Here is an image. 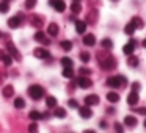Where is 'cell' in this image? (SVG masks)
Returning <instances> with one entry per match:
<instances>
[{"instance_id":"obj_1","label":"cell","mask_w":146,"mask_h":133,"mask_svg":"<svg viewBox=\"0 0 146 133\" xmlns=\"http://www.w3.org/2000/svg\"><path fill=\"white\" fill-rule=\"evenodd\" d=\"M124 83H127V78L124 75H115V77H108L107 78V85L111 88H119Z\"/></svg>"},{"instance_id":"obj_2","label":"cell","mask_w":146,"mask_h":133,"mask_svg":"<svg viewBox=\"0 0 146 133\" xmlns=\"http://www.w3.org/2000/svg\"><path fill=\"white\" fill-rule=\"evenodd\" d=\"M29 95L33 99V100H39V99L44 97V89L38 85H32L29 88Z\"/></svg>"},{"instance_id":"obj_3","label":"cell","mask_w":146,"mask_h":133,"mask_svg":"<svg viewBox=\"0 0 146 133\" xmlns=\"http://www.w3.org/2000/svg\"><path fill=\"white\" fill-rule=\"evenodd\" d=\"M99 64H101V67L102 69H113L115 66H116V60H115V57H104V58H101L99 57Z\"/></svg>"},{"instance_id":"obj_4","label":"cell","mask_w":146,"mask_h":133,"mask_svg":"<svg viewBox=\"0 0 146 133\" xmlns=\"http://www.w3.org/2000/svg\"><path fill=\"white\" fill-rule=\"evenodd\" d=\"M49 3H50L52 7L55 8V11H58V13H63V11L66 10V5H64L63 0H49Z\"/></svg>"},{"instance_id":"obj_5","label":"cell","mask_w":146,"mask_h":133,"mask_svg":"<svg viewBox=\"0 0 146 133\" xmlns=\"http://www.w3.org/2000/svg\"><path fill=\"white\" fill-rule=\"evenodd\" d=\"M79 114L83 117V119H90V117L93 116V110L88 107V105H85V107H79Z\"/></svg>"},{"instance_id":"obj_6","label":"cell","mask_w":146,"mask_h":133,"mask_svg":"<svg viewBox=\"0 0 146 133\" xmlns=\"http://www.w3.org/2000/svg\"><path fill=\"white\" fill-rule=\"evenodd\" d=\"M0 61H2L5 66H11V63H13V57H11L10 53H7L5 50H0Z\"/></svg>"},{"instance_id":"obj_7","label":"cell","mask_w":146,"mask_h":133,"mask_svg":"<svg viewBox=\"0 0 146 133\" xmlns=\"http://www.w3.org/2000/svg\"><path fill=\"white\" fill-rule=\"evenodd\" d=\"M33 55L36 58H41V60H46V58H50V53H49L46 49H35L33 50Z\"/></svg>"},{"instance_id":"obj_8","label":"cell","mask_w":146,"mask_h":133,"mask_svg":"<svg viewBox=\"0 0 146 133\" xmlns=\"http://www.w3.org/2000/svg\"><path fill=\"white\" fill-rule=\"evenodd\" d=\"M77 83H79V86L82 89H86V88H91L93 86V82L88 78V77H80V78L77 80Z\"/></svg>"},{"instance_id":"obj_9","label":"cell","mask_w":146,"mask_h":133,"mask_svg":"<svg viewBox=\"0 0 146 133\" xmlns=\"http://www.w3.org/2000/svg\"><path fill=\"white\" fill-rule=\"evenodd\" d=\"M7 49H8V52H10V55L11 57H14V60H17V61H21L22 58H21V53L17 52V49L14 47V44H7Z\"/></svg>"},{"instance_id":"obj_10","label":"cell","mask_w":146,"mask_h":133,"mask_svg":"<svg viewBox=\"0 0 146 133\" xmlns=\"http://www.w3.org/2000/svg\"><path fill=\"white\" fill-rule=\"evenodd\" d=\"M98 103H99V95L90 94L85 97V105H88V107H93V105H98Z\"/></svg>"},{"instance_id":"obj_11","label":"cell","mask_w":146,"mask_h":133,"mask_svg":"<svg viewBox=\"0 0 146 133\" xmlns=\"http://www.w3.org/2000/svg\"><path fill=\"white\" fill-rule=\"evenodd\" d=\"M138 99H140L138 92H137V91H132V92L129 94V97H127V103H129L130 107H133V105L138 103Z\"/></svg>"},{"instance_id":"obj_12","label":"cell","mask_w":146,"mask_h":133,"mask_svg":"<svg viewBox=\"0 0 146 133\" xmlns=\"http://www.w3.org/2000/svg\"><path fill=\"white\" fill-rule=\"evenodd\" d=\"M83 44L88 45V47H93V45L96 44V38L94 35H91V33H88V35L83 36Z\"/></svg>"},{"instance_id":"obj_13","label":"cell","mask_w":146,"mask_h":133,"mask_svg":"<svg viewBox=\"0 0 146 133\" xmlns=\"http://www.w3.org/2000/svg\"><path fill=\"white\" fill-rule=\"evenodd\" d=\"M33 38H35V41H38V42H42V44H44V45L50 42V41H49L47 38H46V35H44V33H42V32H36Z\"/></svg>"},{"instance_id":"obj_14","label":"cell","mask_w":146,"mask_h":133,"mask_svg":"<svg viewBox=\"0 0 146 133\" xmlns=\"http://www.w3.org/2000/svg\"><path fill=\"white\" fill-rule=\"evenodd\" d=\"M133 50H135V41L127 42V44L123 47V52H124L126 55H132V53H133Z\"/></svg>"},{"instance_id":"obj_15","label":"cell","mask_w":146,"mask_h":133,"mask_svg":"<svg viewBox=\"0 0 146 133\" xmlns=\"http://www.w3.org/2000/svg\"><path fill=\"white\" fill-rule=\"evenodd\" d=\"M98 10H91L88 11V14H86V20H88L90 24H96V20H98Z\"/></svg>"},{"instance_id":"obj_16","label":"cell","mask_w":146,"mask_h":133,"mask_svg":"<svg viewBox=\"0 0 146 133\" xmlns=\"http://www.w3.org/2000/svg\"><path fill=\"white\" fill-rule=\"evenodd\" d=\"M58 32H60V28H58V25L55 22H52V24H49V25H47V33L50 36H57Z\"/></svg>"},{"instance_id":"obj_17","label":"cell","mask_w":146,"mask_h":133,"mask_svg":"<svg viewBox=\"0 0 146 133\" xmlns=\"http://www.w3.org/2000/svg\"><path fill=\"white\" fill-rule=\"evenodd\" d=\"M124 125L130 127V128L135 127L137 125V117L135 116H126V117H124Z\"/></svg>"},{"instance_id":"obj_18","label":"cell","mask_w":146,"mask_h":133,"mask_svg":"<svg viewBox=\"0 0 146 133\" xmlns=\"http://www.w3.org/2000/svg\"><path fill=\"white\" fill-rule=\"evenodd\" d=\"M76 30L79 35H83L86 30V22H83V20H76Z\"/></svg>"},{"instance_id":"obj_19","label":"cell","mask_w":146,"mask_h":133,"mask_svg":"<svg viewBox=\"0 0 146 133\" xmlns=\"http://www.w3.org/2000/svg\"><path fill=\"white\" fill-rule=\"evenodd\" d=\"M3 97L5 99H10V97H13V94H14V88H13V85H7L3 88Z\"/></svg>"},{"instance_id":"obj_20","label":"cell","mask_w":146,"mask_h":133,"mask_svg":"<svg viewBox=\"0 0 146 133\" xmlns=\"http://www.w3.org/2000/svg\"><path fill=\"white\" fill-rule=\"evenodd\" d=\"M21 25V17H10V19H8V27H10V28H17V27Z\"/></svg>"},{"instance_id":"obj_21","label":"cell","mask_w":146,"mask_h":133,"mask_svg":"<svg viewBox=\"0 0 146 133\" xmlns=\"http://www.w3.org/2000/svg\"><path fill=\"white\" fill-rule=\"evenodd\" d=\"M107 100L108 102H111V103H116L118 100H119V94H118V92H108L107 94Z\"/></svg>"},{"instance_id":"obj_22","label":"cell","mask_w":146,"mask_h":133,"mask_svg":"<svg viewBox=\"0 0 146 133\" xmlns=\"http://www.w3.org/2000/svg\"><path fill=\"white\" fill-rule=\"evenodd\" d=\"M14 107H16L17 110H22V108H25V100H24L22 97H16V99H14Z\"/></svg>"},{"instance_id":"obj_23","label":"cell","mask_w":146,"mask_h":133,"mask_svg":"<svg viewBox=\"0 0 146 133\" xmlns=\"http://www.w3.org/2000/svg\"><path fill=\"white\" fill-rule=\"evenodd\" d=\"M46 105H47L49 108H55L57 107V99H55L54 95H47V99H46Z\"/></svg>"},{"instance_id":"obj_24","label":"cell","mask_w":146,"mask_h":133,"mask_svg":"<svg viewBox=\"0 0 146 133\" xmlns=\"http://www.w3.org/2000/svg\"><path fill=\"white\" fill-rule=\"evenodd\" d=\"M130 22L133 24L135 30H137V28H143V27H145V24H143V20L140 19V17H132V20H130Z\"/></svg>"},{"instance_id":"obj_25","label":"cell","mask_w":146,"mask_h":133,"mask_svg":"<svg viewBox=\"0 0 146 133\" xmlns=\"http://www.w3.org/2000/svg\"><path fill=\"white\" fill-rule=\"evenodd\" d=\"M63 77L64 78H72L74 77V70H72V67H63Z\"/></svg>"},{"instance_id":"obj_26","label":"cell","mask_w":146,"mask_h":133,"mask_svg":"<svg viewBox=\"0 0 146 133\" xmlns=\"http://www.w3.org/2000/svg\"><path fill=\"white\" fill-rule=\"evenodd\" d=\"M133 32H135V27H133V24H132V22H129L126 27H124V33H126V35L132 36V35H133Z\"/></svg>"},{"instance_id":"obj_27","label":"cell","mask_w":146,"mask_h":133,"mask_svg":"<svg viewBox=\"0 0 146 133\" xmlns=\"http://www.w3.org/2000/svg\"><path fill=\"white\" fill-rule=\"evenodd\" d=\"M71 11H72L74 14H79L80 11H82V7H80V2H72V5H71Z\"/></svg>"},{"instance_id":"obj_28","label":"cell","mask_w":146,"mask_h":133,"mask_svg":"<svg viewBox=\"0 0 146 133\" xmlns=\"http://www.w3.org/2000/svg\"><path fill=\"white\" fill-rule=\"evenodd\" d=\"M30 119L32 120H39V119H42V114L39 113V111H36V110H33V111H30Z\"/></svg>"},{"instance_id":"obj_29","label":"cell","mask_w":146,"mask_h":133,"mask_svg":"<svg viewBox=\"0 0 146 133\" xmlns=\"http://www.w3.org/2000/svg\"><path fill=\"white\" fill-rule=\"evenodd\" d=\"M101 45L104 49H111V47H113V41L108 39V38H105V39H102V41H101Z\"/></svg>"},{"instance_id":"obj_30","label":"cell","mask_w":146,"mask_h":133,"mask_svg":"<svg viewBox=\"0 0 146 133\" xmlns=\"http://www.w3.org/2000/svg\"><path fill=\"white\" fill-rule=\"evenodd\" d=\"M10 11V5H8V2H0V13L2 14H5V13H8Z\"/></svg>"},{"instance_id":"obj_31","label":"cell","mask_w":146,"mask_h":133,"mask_svg":"<svg viewBox=\"0 0 146 133\" xmlns=\"http://www.w3.org/2000/svg\"><path fill=\"white\" fill-rule=\"evenodd\" d=\"M72 60L71 58H68V57H64V58H61V66L63 67H72Z\"/></svg>"},{"instance_id":"obj_32","label":"cell","mask_w":146,"mask_h":133,"mask_svg":"<svg viewBox=\"0 0 146 133\" xmlns=\"http://www.w3.org/2000/svg\"><path fill=\"white\" fill-rule=\"evenodd\" d=\"M61 49H63V50H66V52H69L71 49H72V42L71 41H61Z\"/></svg>"},{"instance_id":"obj_33","label":"cell","mask_w":146,"mask_h":133,"mask_svg":"<svg viewBox=\"0 0 146 133\" xmlns=\"http://www.w3.org/2000/svg\"><path fill=\"white\" fill-rule=\"evenodd\" d=\"M55 116L60 117V119L66 117V110H63V108H55Z\"/></svg>"},{"instance_id":"obj_34","label":"cell","mask_w":146,"mask_h":133,"mask_svg":"<svg viewBox=\"0 0 146 133\" xmlns=\"http://www.w3.org/2000/svg\"><path fill=\"white\" fill-rule=\"evenodd\" d=\"M127 63H129L130 67H137V66H138V58L133 57V55H130V58H129V61H127Z\"/></svg>"},{"instance_id":"obj_35","label":"cell","mask_w":146,"mask_h":133,"mask_svg":"<svg viewBox=\"0 0 146 133\" xmlns=\"http://www.w3.org/2000/svg\"><path fill=\"white\" fill-rule=\"evenodd\" d=\"M32 25H35V27H41L42 25V20H41V17H38V16H33L32 17Z\"/></svg>"},{"instance_id":"obj_36","label":"cell","mask_w":146,"mask_h":133,"mask_svg":"<svg viewBox=\"0 0 146 133\" xmlns=\"http://www.w3.org/2000/svg\"><path fill=\"white\" fill-rule=\"evenodd\" d=\"M80 60H82V63H88V61L91 60V55H90L88 52H82V53H80Z\"/></svg>"},{"instance_id":"obj_37","label":"cell","mask_w":146,"mask_h":133,"mask_svg":"<svg viewBox=\"0 0 146 133\" xmlns=\"http://www.w3.org/2000/svg\"><path fill=\"white\" fill-rule=\"evenodd\" d=\"M38 132H39V128H38V124L36 122H33L29 125V133H38Z\"/></svg>"},{"instance_id":"obj_38","label":"cell","mask_w":146,"mask_h":133,"mask_svg":"<svg viewBox=\"0 0 146 133\" xmlns=\"http://www.w3.org/2000/svg\"><path fill=\"white\" fill-rule=\"evenodd\" d=\"M36 2H38V0H25V8H27V10H32V8H35Z\"/></svg>"},{"instance_id":"obj_39","label":"cell","mask_w":146,"mask_h":133,"mask_svg":"<svg viewBox=\"0 0 146 133\" xmlns=\"http://www.w3.org/2000/svg\"><path fill=\"white\" fill-rule=\"evenodd\" d=\"M133 111H137L138 114H143L146 116V107H140V108H133Z\"/></svg>"},{"instance_id":"obj_40","label":"cell","mask_w":146,"mask_h":133,"mask_svg":"<svg viewBox=\"0 0 146 133\" xmlns=\"http://www.w3.org/2000/svg\"><path fill=\"white\" fill-rule=\"evenodd\" d=\"M68 105H69V107H72V108H79V102L74 100V99H71V100L68 102Z\"/></svg>"},{"instance_id":"obj_41","label":"cell","mask_w":146,"mask_h":133,"mask_svg":"<svg viewBox=\"0 0 146 133\" xmlns=\"http://www.w3.org/2000/svg\"><path fill=\"white\" fill-rule=\"evenodd\" d=\"M140 88H141V85H140L138 82L132 83V91H137V92H138V91H140Z\"/></svg>"},{"instance_id":"obj_42","label":"cell","mask_w":146,"mask_h":133,"mask_svg":"<svg viewBox=\"0 0 146 133\" xmlns=\"http://www.w3.org/2000/svg\"><path fill=\"white\" fill-rule=\"evenodd\" d=\"M80 74H83V75H86V74H88V75H90V74H91V70L86 69V67H80Z\"/></svg>"},{"instance_id":"obj_43","label":"cell","mask_w":146,"mask_h":133,"mask_svg":"<svg viewBox=\"0 0 146 133\" xmlns=\"http://www.w3.org/2000/svg\"><path fill=\"white\" fill-rule=\"evenodd\" d=\"M115 128H116L118 133H123V127H121L119 124H115Z\"/></svg>"},{"instance_id":"obj_44","label":"cell","mask_w":146,"mask_h":133,"mask_svg":"<svg viewBox=\"0 0 146 133\" xmlns=\"http://www.w3.org/2000/svg\"><path fill=\"white\" fill-rule=\"evenodd\" d=\"M99 127H102V128H105V127H107V124H105V122H99Z\"/></svg>"},{"instance_id":"obj_45","label":"cell","mask_w":146,"mask_h":133,"mask_svg":"<svg viewBox=\"0 0 146 133\" xmlns=\"http://www.w3.org/2000/svg\"><path fill=\"white\" fill-rule=\"evenodd\" d=\"M107 113H108V114H111V113H115V110H113V108H108Z\"/></svg>"},{"instance_id":"obj_46","label":"cell","mask_w":146,"mask_h":133,"mask_svg":"<svg viewBox=\"0 0 146 133\" xmlns=\"http://www.w3.org/2000/svg\"><path fill=\"white\" fill-rule=\"evenodd\" d=\"M83 133H94V132H93V130H85Z\"/></svg>"},{"instance_id":"obj_47","label":"cell","mask_w":146,"mask_h":133,"mask_svg":"<svg viewBox=\"0 0 146 133\" xmlns=\"http://www.w3.org/2000/svg\"><path fill=\"white\" fill-rule=\"evenodd\" d=\"M143 47H146V39H143Z\"/></svg>"},{"instance_id":"obj_48","label":"cell","mask_w":146,"mask_h":133,"mask_svg":"<svg viewBox=\"0 0 146 133\" xmlns=\"http://www.w3.org/2000/svg\"><path fill=\"white\" fill-rule=\"evenodd\" d=\"M3 2H8V3H10V2H11V0H3Z\"/></svg>"},{"instance_id":"obj_49","label":"cell","mask_w":146,"mask_h":133,"mask_svg":"<svg viewBox=\"0 0 146 133\" xmlns=\"http://www.w3.org/2000/svg\"><path fill=\"white\" fill-rule=\"evenodd\" d=\"M72 2H80V0H72Z\"/></svg>"},{"instance_id":"obj_50","label":"cell","mask_w":146,"mask_h":133,"mask_svg":"<svg viewBox=\"0 0 146 133\" xmlns=\"http://www.w3.org/2000/svg\"><path fill=\"white\" fill-rule=\"evenodd\" d=\"M145 127H146V119H145Z\"/></svg>"},{"instance_id":"obj_51","label":"cell","mask_w":146,"mask_h":133,"mask_svg":"<svg viewBox=\"0 0 146 133\" xmlns=\"http://www.w3.org/2000/svg\"><path fill=\"white\" fill-rule=\"evenodd\" d=\"M111 2H118V0H111Z\"/></svg>"},{"instance_id":"obj_52","label":"cell","mask_w":146,"mask_h":133,"mask_svg":"<svg viewBox=\"0 0 146 133\" xmlns=\"http://www.w3.org/2000/svg\"><path fill=\"white\" fill-rule=\"evenodd\" d=\"M0 38H2V32H0Z\"/></svg>"}]
</instances>
